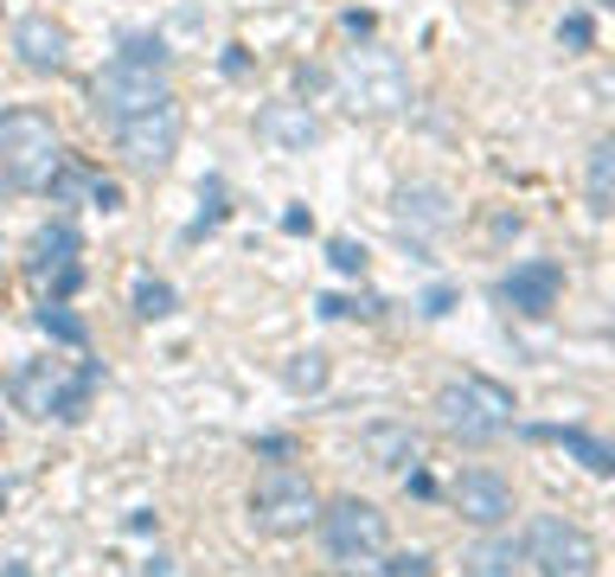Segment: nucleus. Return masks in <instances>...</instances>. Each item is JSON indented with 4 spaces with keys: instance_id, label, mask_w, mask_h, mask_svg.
<instances>
[{
    "instance_id": "34",
    "label": "nucleus",
    "mask_w": 615,
    "mask_h": 577,
    "mask_svg": "<svg viewBox=\"0 0 615 577\" xmlns=\"http://www.w3.org/2000/svg\"><path fill=\"white\" fill-rule=\"evenodd\" d=\"M404 488H410L417 500H430V495H436V481H430L423 469H404Z\"/></svg>"
},
{
    "instance_id": "33",
    "label": "nucleus",
    "mask_w": 615,
    "mask_h": 577,
    "mask_svg": "<svg viewBox=\"0 0 615 577\" xmlns=\"http://www.w3.org/2000/svg\"><path fill=\"white\" fill-rule=\"evenodd\" d=\"M321 84H328V78H321V71H314V65H295V90H302V97H314V90H321Z\"/></svg>"
},
{
    "instance_id": "2",
    "label": "nucleus",
    "mask_w": 615,
    "mask_h": 577,
    "mask_svg": "<svg viewBox=\"0 0 615 577\" xmlns=\"http://www.w3.org/2000/svg\"><path fill=\"white\" fill-rule=\"evenodd\" d=\"M58 160L65 155L46 109H0V193H46Z\"/></svg>"
},
{
    "instance_id": "40",
    "label": "nucleus",
    "mask_w": 615,
    "mask_h": 577,
    "mask_svg": "<svg viewBox=\"0 0 615 577\" xmlns=\"http://www.w3.org/2000/svg\"><path fill=\"white\" fill-rule=\"evenodd\" d=\"M512 7H526V0H512Z\"/></svg>"
},
{
    "instance_id": "22",
    "label": "nucleus",
    "mask_w": 615,
    "mask_h": 577,
    "mask_svg": "<svg viewBox=\"0 0 615 577\" xmlns=\"http://www.w3.org/2000/svg\"><path fill=\"white\" fill-rule=\"evenodd\" d=\"M328 353H295V360H282V385L289 392H321L328 385Z\"/></svg>"
},
{
    "instance_id": "1",
    "label": "nucleus",
    "mask_w": 615,
    "mask_h": 577,
    "mask_svg": "<svg viewBox=\"0 0 615 577\" xmlns=\"http://www.w3.org/2000/svg\"><path fill=\"white\" fill-rule=\"evenodd\" d=\"M97 379H102V366H90V360L71 366V360L46 353V360H26V366L13 372V404H20L26 418L77 423L90 411V398H97Z\"/></svg>"
},
{
    "instance_id": "13",
    "label": "nucleus",
    "mask_w": 615,
    "mask_h": 577,
    "mask_svg": "<svg viewBox=\"0 0 615 577\" xmlns=\"http://www.w3.org/2000/svg\"><path fill=\"white\" fill-rule=\"evenodd\" d=\"M398 232L410 237V244H423V237H436V232H449L456 225V206H449V193L442 186H430V180H417V186H404L398 193Z\"/></svg>"
},
{
    "instance_id": "36",
    "label": "nucleus",
    "mask_w": 615,
    "mask_h": 577,
    "mask_svg": "<svg viewBox=\"0 0 615 577\" xmlns=\"http://www.w3.org/2000/svg\"><path fill=\"white\" fill-rule=\"evenodd\" d=\"M346 32H353V39H372V13H346Z\"/></svg>"
},
{
    "instance_id": "20",
    "label": "nucleus",
    "mask_w": 615,
    "mask_h": 577,
    "mask_svg": "<svg viewBox=\"0 0 615 577\" xmlns=\"http://www.w3.org/2000/svg\"><path fill=\"white\" fill-rule=\"evenodd\" d=\"M128 302H135V315L141 321H167L179 309L174 283H160V276H135V295H128Z\"/></svg>"
},
{
    "instance_id": "31",
    "label": "nucleus",
    "mask_w": 615,
    "mask_h": 577,
    "mask_svg": "<svg viewBox=\"0 0 615 577\" xmlns=\"http://www.w3.org/2000/svg\"><path fill=\"white\" fill-rule=\"evenodd\" d=\"M282 232H295V237L314 232V212H308V206H289V212H282Z\"/></svg>"
},
{
    "instance_id": "12",
    "label": "nucleus",
    "mask_w": 615,
    "mask_h": 577,
    "mask_svg": "<svg viewBox=\"0 0 615 577\" xmlns=\"http://www.w3.org/2000/svg\"><path fill=\"white\" fill-rule=\"evenodd\" d=\"M558 295H564V270L551 257H526V263H512L507 276H500V302H507L512 315L545 321L551 309H558Z\"/></svg>"
},
{
    "instance_id": "5",
    "label": "nucleus",
    "mask_w": 615,
    "mask_h": 577,
    "mask_svg": "<svg viewBox=\"0 0 615 577\" xmlns=\"http://www.w3.org/2000/svg\"><path fill=\"white\" fill-rule=\"evenodd\" d=\"M314 526H321V539H328V558L333 565H346V571H359V565H379L384 539H391V520H384L372 500H333L328 514H314Z\"/></svg>"
},
{
    "instance_id": "3",
    "label": "nucleus",
    "mask_w": 615,
    "mask_h": 577,
    "mask_svg": "<svg viewBox=\"0 0 615 577\" xmlns=\"http://www.w3.org/2000/svg\"><path fill=\"white\" fill-rule=\"evenodd\" d=\"M333 90L353 116H398L410 104V78L398 52H384L372 39H359L353 52H340V71H333Z\"/></svg>"
},
{
    "instance_id": "37",
    "label": "nucleus",
    "mask_w": 615,
    "mask_h": 577,
    "mask_svg": "<svg viewBox=\"0 0 615 577\" xmlns=\"http://www.w3.org/2000/svg\"><path fill=\"white\" fill-rule=\"evenodd\" d=\"M141 577H179V571H174V558H148V565H141Z\"/></svg>"
},
{
    "instance_id": "7",
    "label": "nucleus",
    "mask_w": 615,
    "mask_h": 577,
    "mask_svg": "<svg viewBox=\"0 0 615 577\" xmlns=\"http://www.w3.org/2000/svg\"><path fill=\"white\" fill-rule=\"evenodd\" d=\"M519 558H526L538 577H596V539H589L577 520H564V514H538V520L526 526Z\"/></svg>"
},
{
    "instance_id": "6",
    "label": "nucleus",
    "mask_w": 615,
    "mask_h": 577,
    "mask_svg": "<svg viewBox=\"0 0 615 577\" xmlns=\"http://www.w3.org/2000/svg\"><path fill=\"white\" fill-rule=\"evenodd\" d=\"M26 283L39 302H71L77 283H84V237L65 225V218H51L32 232L26 244Z\"/></svg>"
},
{
    "instance_id": "26",
    "label": "nucleus",
    "mask_w": 615,
    "mask_h": 577,
    "mask_svg": "<svg viewBox=\"0 0 615 577\" xmlns=\"http://www.w3.org/2000/svg\"><path fill=\"white\" fill-rule=\"evenodd\" d=\"M328 263L340 270V276H365V263H372V257H365V244H359V237H333Z\"/></svg>"
},
{
    "instance_id": "32",
    "label": "nucleus",
    "mask_w": 615,
    "mask_h": 577,
    "mask_svg": "<svg viewBox=\"0 0 615 577\" xmlns=\"http://www.w3.org/2000/svg\"><path fill=\"white\" fill-rule=\"evenodd\" d=\"M218 65H225V78H244V71H251V52H244V46H225Z\"/></svg>"
},
{
    "instance_id": "27",
    "label": "nucleus",
    "mask_w": 615,
    "mask_h": 577,
    "mask_svg": "<svg viewBox=\"0 0 615 577\" xmlns=\"http://www.w3.org/2000/svg\"><path fill=\"white\" fill-rule=\"evenodd\" d=\"M84 193H90L97 212H123V186L109 180V174H97V167H90V186H84Z\"/></svg>"
},
{
    "instance_id": "25",
    "label": "nucleus",
    "mask_w": 615,
    "mask_h": 577,
    "mask_svg": "<svg viewBox=\"0 0 615 577\" xmlns=\"http://www.w3.org/2000/svg\"><path fill=\"white\" fill-rule=\"evenodd\" d=\"M558 46H564V52H589V46H596V20H589V13H564V20H558Z\"/></svg>"
},
{
    "instance_id": "15",
    "label": "nucleus",
    "mask_w": 615,
    "mask_h": 577,
    "mask_svg": "<svg viewBox=\"0 0 615 577\" xmlns=\"http://www.w3.org/2000/svg\"><path fill=\"white\" fill-rule=\"evenodd\" d=\"M13 52H20L26 71H65V58H71V39H65V27L51 20V13H26L20 27H13Z\"/></svg>"
},
{
    "instance_id": "24",
    "label": "nucleus",
    "mask_w": 615,
    "mask_h": 577,
    "mask_svg": "<svg viewBox=\"0 0 615 577\" xmlns=\"http://www.w3.org/2000/svg\"><path fill=\"white\" fill-rule=\"evenodd\" d=\"M199 206H205V212H199V225H193V237L212 232V225H225V212H231V206H225V180H218V174L199 186Z\"/></svg>"
},
{
    "instance_id": "35",
    "label": "nucleus",
    "mask_w": 615,
    "mask_h": 577,
    "mask_svg": "<svg viewBox=\"0 0 615 577\" xmlns=\"http://www.w3.org/2000/svg\"><path fill=\"white\" fill-rule=\"evenodd\" d=\"M256 456H295V443L289 437H256Z\"/></svg>"
},
{
    "instance_id": "29",
    "label": "nucleus",
    "mask_w": 615,
    "mask_h": 577,
    "mask_svg": "<svg viewBox=\"0 0 615 577\" xmlns=\"http://www.w3.org/2000/svg\"><path fill=\"white\" fill-rule=\"evenodd\" d=\"M384 577H430V558H423V551H398V558L384 565Z\"/></svg>"
},
{
    "instance_id": "18",
    "label": "nucleus",
    "mask_w": 615,
    "mask_h": 577,
    "mask_svg": "<svg viewBox=\"0 0 615 577\" xmlns=\"http://www.w3.org/2000/svg\"><path fill=\"white\" fill-rule=\"evenodd\" d=\"M519 565H526V558H519V546H512V539H500V532L475 539V546H468V558H461V571H468V577H519Z\"/></svg>"
},
{
    "instance_id": "30",
    "label": "nucleus",
    "mask_w": 615,
    "mask_h": 577,
    "mask_svg": "<svg viewBox=\"0 0 615 577\" xmlns=\"http://www.w3.org/2000/svg\"><path fill=\"white\" fill-rule=\"evenodd\" d=\"M449 309H456V288H449V283H436L430 295H423V315H430V321H442Z\"/></svg>"
},
{
    "instance_id": "11",
    "label": "nucleus",
    "mask_w": 615,
    "mask_h": 577,
    "mask_svg": "<svg viewBox=\"0 0 615 577\" xmlns=\"http://www.w3.org/2000/svg\"><path fill=\"white\" fill-rule=\"evenodd\" d=\"M449 507H456L468 526H481V532L507 526V520H512V488H507V475H494V469H461L456 481H449Z\"/></svg>"
},
{
    "instance_id": "14",
    "label": "nucleus",
    "mask_w": 615,
    "mask_h": 577,
    "mask_svg": "<svg viewBox=\"0 0 615 577\" xmlns=\"http://www.w3.org/2000/svg\"><path fill=\"white\" fill-rule=\"evenodd\" d=\"M359 456L372 462V469H384V475H404V469H417L423 462V437L410 430V423H365L359 430Z\"/></svg>"
},
{
    "instance_id": "17",
    "label": "nucleus",
    "mask_w": 615,
    "mask_h": 577,
    "mask_svg": "<svg viewBox=\"0 0 615 577\" xmlns=\"http://www.w3.org/2000/svg\"><path fill=\"white\" fill-rule=\"evenodd\" d=\"M526 437H538V443H564L577 462H584L589 475H615V449L603 443V437H589V430H577V423H533Z\"/></svg>"
},
{
    "instance_id": "16",
    "label": "nucleus",
    "mask_w": 615,
    "mask_h": 577,
    "mask_svg": "<svg viewBox=\"0 0 615 577\" xmlns=\"http://www.w3.org/2000/svg\"><path fill=\"white\" fill-rule=\"evenodd\" d=\"M256 135L276 148V155H308L321 141V123L308 104H263L256 109Z\"/></svg>"
},
{
    "instance_id": "9",
    "label": "nucleus",
    "mask_w": 615,
    "mask_h": 577,
    "mask_svg": "<svg viewBox=\"0 0 615 577\" xmlns=\"http://www.w3.org/2000/svg\"><path fill=\"white\" fill-rule=\"evenodd\" d=\"M179 97H160V104H148V109H135L128 123H116V148H123V160L135 167V174H160L167 160H174V148H179Z\"/></svg>"
},
{
    "instance_id": "8",
    "label": "nucleus",
    "mask_w": 615,
    "mask_h": 577,
    "mask_svg": "<svg viewBox=\"0 0 615 577\" xmlns=\"http://www.w3.org/2000/svg\"><path fill=\"white\" fill-rule=\"evenodd\" d=\"M314 514H321V500H314V488H308V475H295V469H270L251 488V526L256 532H270V539H295V532H308Z\"/></svg>"
},
{
    "instance_id": "38",
    "label": "nucleus",
    "mask_w": 615,
    "mask_h": 577,
    "mask_svg": "<svg viewBox=\"0 0 615 577\" xmlns=\"http://www.w3.org/2000/svg\"><path fill=\"white\" fill-rule=\"evenodd\" d=\"M0 577H32V571H26V565H7V571H0Z\"/></svg>"
},
{
    "instance_id": "19",
    "label": "nucleus",
    "mask_w": 615,
    "mask_h": 577,
    "mask_svg": "<svg viewBox=\"0 0 615 577\" xmlns=\"http://www.w3.org/2000/svg\"><path fill=\"white\" fill-rule=\"evenodd\" d=\"M615 206V141L603 135L589 148V212H609Z\"/></svg>"
},
{
    "instance_id": "28",
    "label": "nucleus",
    "mask_w": 615,
    "mask_h": 577,
    "mask_svg": "<svg viewBox=\"0 0 615 577\" xmlns=\"http://www.w3.org/2000/svg\"><path fill=\"white\" fill-rule=\"evenodd\" d=\"M123 58H128V65H148V71H160V58H167V46H160V39H141V32H135V39L123 46Z\"/></svg>"
},
{
    "instance_id": "39",
    "label": "nucleus",
    "mask_w": 615,
    "mask_h": 577,
    "mask_svg": "<svg viewBox=\"0 0 615 577\" xmlns=\"http://www.w3.org/2000/svg\"><path fill=\"white\" fill-rule=\"evenodd\" d=\"M589 7H615V0H589Z\"/></svg>"
},
{
    "instance_id": "10",
    "label": "nucleus",
    "mask_w": 615,
    "mask_h": 577,
    "mask_svg": "<svg viewBox=\"0 0 615 577\" xmlns=\"http://www.w3.org/2000/svg\"><path fill=\"white\" fill-rule=\"evenodd\" d=\"M160 97H174L167 84H160V71H148V65H128V58H109L97 78H90V109H97V123H128L135 109L160 104Z\"/></svg>"
},
{
    "instance_id": "4",
    "label": "nucleus",
    "mask_w": 615,
    "mask_h": 577,
    "mask_svg": "<svg viewBox=\"0 0 615 577\" xmlns=\"http://www.w3.org/2000/svg\"><path fill=\"white\" fill-rule=\"evenodd\" d=\"M436 418L461 443H487V437H500L512 423V392L500 379H487V372H456L436 392Z\"/></svg>"
},
{
    "instance_id": "21",
    "label": "nucleus",
    "mask_w": 615,
    "mask_h": 577,
    "mask_svg": "<svg viewBox=\"0 0 615 577\" xmlns=\"http://www.w3.org/2000/svg\"><path fill=\"white\" fill-rule=\"evenodd\" d=\"M39 327H46L58 346H84L90 341V327H84V315H71L65 302H39Z\"/></svg>"
},
{
    "instance_id": "23",
    "label": "nucleus",
    "mask_w": 615,
    "mask_h": 577,
    "mask_svg": "<svg viewBox=\"0 0 615 577\" xmlns=\"http://www.w3.org/2000/svg\"><path fill=\"white\" fill-rule=\"evenodd\" d=\"M314 309H321L328 321H346V315H365V321H372V315H384L379 295H321Z\"/></svg>"
}]
</instances>
